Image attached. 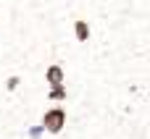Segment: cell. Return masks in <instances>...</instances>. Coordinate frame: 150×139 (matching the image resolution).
<instances>
[{"mask_svg": "<svg viewBox=\"0 0 150 139\" xmlns=\"http://www.w3.org/2000/svg\"><path fill=\"white\" fill-rule=\"evenodd\" d=\"M69 84V81H66ZM47 84L34 87L29 76L11 100L0 102V139H26V124ZM69 126L58 137L42 139H150V76L142 81H113L108 74H87L69 84Z\"/></svg>", "mask_w": 150, "mask_h": 139, "instance_id": "obj_1", "label": "cell"}, {"mask_svg": "<svg viewBox=\"0 0 150 139\" xmlns=\"http://www.w3.org/2000/svg\"><path fill=\"white\" fill-rule=\"evenodd\" d=\"M40 124L45 126L47 137H58L63 134V129L69 126V108L63 102H55L53 108H45L40 113Z\"/></svg>", "mask_w": 150, "mask_h": 139, "instance_id": "obj_2", "label": "cell"}, {"mask_svg": "<svg viewBox=\"0 0 150 139\" xmlns=\"http://www.w3.org/2000/svg\"><path fill=\"white\" fill-rule=\"evenodd\" d=\"M42 79L47 87H55V84H66V66L61 60H50L42 71Z\"/></svg>", "mask_w": 150, "mask_h": 139, "instance_id": "obj_3", "label": "cell"}, {"mask_svg": "<svg viewBox=\"0 0 150 139\" xmlns=\"http://www.w3.org/2000/svg\"><path fill=\"white\" fill-rule=\"evenodd\" d=\"M71 34H74V42L76 45H84V42H90L92 39V26H90V21L87 18H74L71 21Z\"/></svg>", "mask_w": 150, "mask_h": 139, "instance_id": "obj_4", "label": "cell"}, {"mask_svg": "<svg viewBox=\"0 0 150 139\" xmlns=\"http://www.w3.org/2000/svg\"><path fill=\"white\" fill-rule=\"evenodd\" d=\"M69 84H55V87H47L45 89V102H69Z\"/></svg>", "mask_w": 150, "mask_h": 139, "instance_id": "obj_5", "label": "cell"}, {"mask_svg": "<svg viewBox=\"0 0 150 139\" xmlns=\"http://www.w3.org/2000/svg\"><path fill=\"white\" fill-rule=\"evenodd\" d=\"M21 84H24V74H8L5 79H3V89H5V95H16L18 89H21Z\"/></svg>", "mask_w": 150, "mask_h": 139, "instance_id": "obj_6", "label": "cell"}, {"mask_svg": "<svg viewBox=\"0 0 150 139\" xmlns=\"http://www.w3.org/2000/svg\"><path fill=\"white\" fill-rule=\"evenodd\" d=\"M47 137V131H45V126L40 124V118L37 121H29L26 124V139H42Z\"/></svg>", "mask_w": 150, "mask_h": 139, "instance_id": "obj_7", "label": "cell"}]
</instances>
